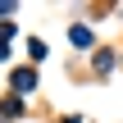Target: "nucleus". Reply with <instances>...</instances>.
<instances>
[{
	"label": "nucleus",
	"mask_w": 123,
	"mask_h": 123,
	"mask_svg": "<svg viewBox=\"0 0 123 123\" xmlns=\"http://www.w3.org/2000/svg\"><path fill=\"white\" fill-rule=\"evenodd\" d=\"M14 87H18V91H32V87H37V78H32V73H23V68H18V73H14Z\"/></svg>",
	"instance_id": "obj_1"
}]
</instances>
